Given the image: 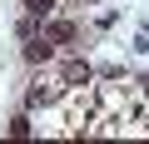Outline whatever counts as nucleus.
Wrapping results in <instances>:
<instances>
[{
  "instance_id": "obj_6",
  "label": "nucleus",
  "mask_w": 149,
  "mask_h": 144,
  "mask_svg": "<svg viewBox=\"0 0 149 144\" xmlns=\"http://www.w3.org/2000/svg\"><path fill=\"white\" fill-rule=\"evenodd\" d=\"M15 35H20V40H35V15H25V20L15 25Z\"/></svg>"
},
{
  "instance_id": "obj_8",
  "label": "nucleus",
  "mask_w": 149,
  "mask_h": 144,
  "mask_svg": "<svg viewBox=\"0 0 149 144\" xmlns=\"http://www.w3.org/2000/svg\"><path fill=\"white\" fill-rule=\"evenodd\" d=\"M134 50H149V25H139V35H134Z\"/></svg>"
},
{
  "instance_id": "obj_9",
  "label": "nucleus",
  "mask_w": 149,
  "mask_h": 144,
  "mask_svg": "<svg viewBox=\"0 0 149 144\" xmlns=\"http://www.w3.org/2000/svg\"><path fill=\"white\" fill-rule=\"evenodd\" d=\"M85 5H95V0H85Z\"/></svg>"
},
{
  "instance_id": "obj_7",
  "label": "nucleus",
  "mask_w": 149,
  "mask_h": 144,
  "mask_svg": "<svg viewBox=\"0 0 149 144\" xmlns=\"http://www.w3.org/2000/svg\"><path fill=\"white\" fill-rule=\"evenodd\" d=\"M45 99H50V90H40V85H35V90L25 95V104H30V109H35V104H45Z\"/></svg>"
},
{
  "instance_id": "obj_1",
  "label": "nucleus",
  "mask_w": 149,
  "mask_h": 144,
  "mask_svg": "<svg viewBox=\"0 0 149 144\" xmlns=\"http://www.w3.org/2000/svg\"><path fill=\"white\" fill-rule=\"evenodd\" d=\"M25 60H30V65H45V60H55V40H50V35H35V40H25Z\"/></svg>"
},
{
  "instance_id": "obj_5",
  "label": "nucleus",
  "mask_w": 149,
  "mask_h": 144,
  "mask_svg": "<svg viewBox=\"0 0 149 144\" xmlns=\"http://www.w3.org/2000/svg\"><path fill=\"white\" fill-rule=\"evenodd\" d=\"M25 10H30L35 20H50V0H25Z\"/></svg>"
},
{
  "instance_id": "obj_2",
  "label": "nucleus",
  "mask_w": 149,
  "mask_h": 144,
  "mask_svg": "<svg viewBox=\"0 0 149 144\" xmlns=\"http://www.w3.org/2000/svg\"><path fill=\"white\" fill-rule=\"evenodd\" d=\"M90 80V65L85 60H65V85H85Z\"/></svg>"
},
{
  "instance_id": "obj_3",
  "label": "nucleus",
  "mask_w": 149,
  "mask_h": 144,
  "mask_svg": "<svg viewBox=\"0 0 149 144\" xmlns=\"http://www.w3.org/2000/svg\"><path fill=\"white\" fill-rule=\"evenodd\" d=\"M45 35H50L55 45H70V40H74V25H70V20H55V25H50Z\"/></svg>"
},
{
  "instance_id": "obj_4",
  "label": "nucleus",
  "mask_w": 149,
  "mask_h": 144,
  "mask_svg": "<svg viewBox=\"0 0 149 144\" xmlns=\"http://www.w3.org/2000/svg\"><path fill=\"white\" fill-rule=\"evenodd\" d=\"M10 134H15V139H30V114H15V119H10Z\"/></svg>"
}]
</instances>
